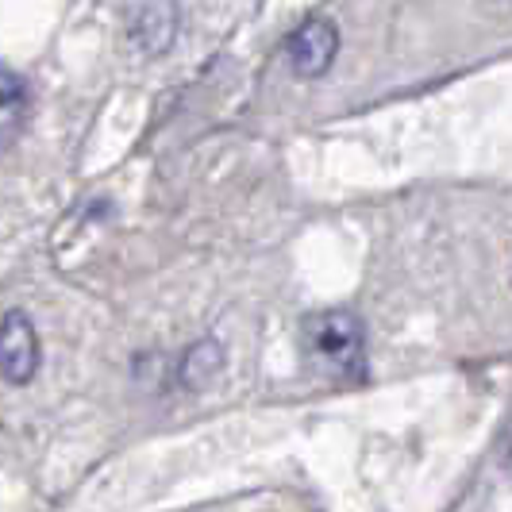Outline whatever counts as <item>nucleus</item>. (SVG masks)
Listing matches in <instances>:
<instances>
[{
	"instance_id": "1",
	"label": "nucleus",
	"mask_w": 512,
	"mask_h": 512,
	"mask_svg": "<svg viewBox=\"0 0 512 512\" xmlns=\"http://www.w3.org/2000/svg\"><path fill=\"white\" fill-rule=\"evenodd\" d=\"M305 347L308 359L335 378H359L366 362V328L355 312L335 308L316 312L305 320Z\"/></svg>"
},
{
	"instance_id": "2",
	"label": "nucleus",
	"mask_w": 512,
	"mask_h": 512,
	"mask_svg": "<svg viewBox=\"0 0 512 512\" xmlns=\"http://www.w3.org/2000/svg\"><path fill=\"white\" fill-rule=\"evenodd\" d=\"M339 54V31L332 20H305L285 39V58L297 77H324Z\"/></svg>"
},
{
	"instance_id": "3",
	"label": "nucleus",
	"mask_w": 512,
	"mask_h": 512,
	"mask_svg": "<svg viewBox=\"0 0 512 512\" xmlns=\"http://www.w3.org/2000/svg\"><path fill=\"white\" fill-rule=\"evenodd\" d=\"M0 366H4V382L27 385L39 370V335L35 324L27 320L20 308L4 312L0 324Z\"/></svg>"
},
{
	"instance_id": "4",
	"label": "nucleus",
	"mask_w": 512,
	"mask_h": 512,
	"mask_svg": "<svg viewBox=\"0 0 512 512\" xmlns=\"http://www.w3.org/2000/svg\"><path fill=\"white\" fill-rule=\"evenodd\" d=\"M181 27L178 0H139L135 16H131V43L143 54H166L174 47Z\"/></svg>"
},
{
	"instance_id": "5",
	"label": "nucleus",
	"mask_w": 512,
	"mask_h": 512,
	"mask_svg": "<svg viewBox=\"0 0 512 512\" xmlns=\"http://www.w3.org/2000/svg\"><path fill=\"white\" fill-rule=\"evenodd\" d=\"M220 370H224V347H220L216 339H201V343L189 347V355L181 359L178 378L185 389L201 393V389H208V385L220 378Z\"/></svg>"
},
{
	"instance_id": "6",
	"label": "nucleus",
	"mask_w": 512,
	"mask_h": 512,
	"mask_svg": "<svg viewBox=\"0 0 512 512\" xmlns=\"http://www.w3.org/2000/svg\"><path fill=\"white\" fill-rule=\"evenodd\" d=\"M27 112H31L27 81L12 66H4L0 70V131H4V143H12V135L27 120Z\"/></svg>"
},
{
	"instance_id": "7",
	"label": "nucleus",
	"mask_w": 512,
	"mask_h": 512,
	"mask_svg": "<svg viewBox=\"0 0 512 512\" xmlns=\"http://www.w3.org/2000/svg\"><path fill=\"white\" fill-rule=\"evenodd\" d=\"M501 470L512 474V428L505 432V439H501Z\"/></svg>"
}]
</instances>
